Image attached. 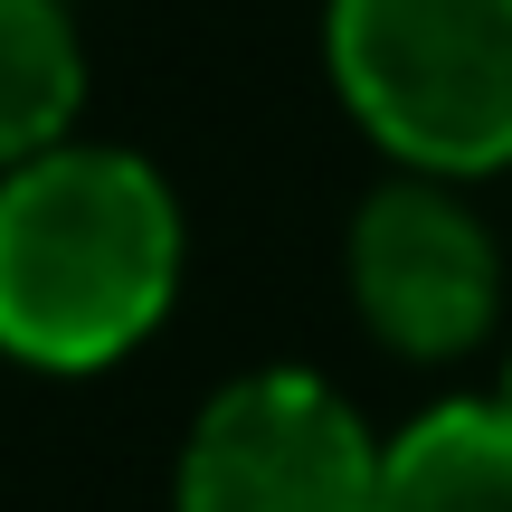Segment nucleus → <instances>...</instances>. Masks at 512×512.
Returning <instances> with one entry per match:
<instances>
[{
    "label": "nucleus",
    "instance_id": "nucleus-1",
    "mask_svg": "<svg viewBox=\"0 0 512 512\" xmlns=\"http://www.w3.org/2000/svg\"><path fill=\"white\" fill-rule=\"evenodd\" d=\"M181 219L124 152H29L0 181V351L38 370H95L171 304Z\"/></svg>",
    "mask_w": 512,
    "mask_h": 512
},
{
    "label": "nucleus",
    "instance_id": "nucleus-2",
    "mask_svg": "<svg viewBox=\"0 0 512 512\" xmlns=\"http://www.w3.org/2000/svg\"><path fill=\"white\" fill-rule=\"evenodd\" d=\"M332 76L408 162H512V0H332Z\"/></svg>",
    "mask_w": 512,
    "mask_h": 512
},
{
    "label": "nucleus",
    "instance_id": "nucleus-3",
    "mask_svg": "<svg viewBox=\"0 0 512 512\" xmlns=\"http://www.w3.org/2000/svg\"><path fill=\"white\" fill-rule=\"evenodd\" d=\"M380 446L304 370L238 380L200 418L181 465V512H370Z\"/></svg>",
    "mask_w": 512,
    "mask_h": 512
},
{
    "label": "nucleus",
    "instance_id": "nucleus-4",
    "mask_svg": "<svg viewBox=\"0 0 512 512\" xmlns=\"http://www.w3.org/2000/svg\"><path fill=\"white\" fill-rule=\"evenodd\" d=\"M494 238L437 190H380L351 228V294H361L370 332L418 361L484 342L494 323Z\"/></svg>",
    "mask_w": 512,
    "mask_h": 512
},
{
    "label": "nucleus",
    "instance_id": "nucleus-5",
    "mask_svg": "<svg viewBox=\"0 0 512 512\" xmlns=\"http://www.w3.org/2000/svg\"><path fill=\"white\" fill-rule=\"evenodd\" d=\"M370 512H512V408H427L399 446H380Z\"/></svg>",
    "mask_w": 512,
    "mask_h": 512
},
{
    "label": "nucleus",
    "instance_id": "nucleus-6",
    "mask_svg": "<svg viewBox=\"0 0 512 512\" xmlns=\"http://www.w3.org/2000/svg\"><path fill=\"white\" fill-rule=\"evenodd\" d=\"M76 114V38L57 0H0V162H29Z\"/></svg>",
    "mask_w": 512,
    "mask_h": 512
},
{
    "label": "nucleus",
    "instance_id": "nucleus-7",
    "mask_svg": "<svg viewBox=\"0 0 512 512\" xmlns=\"http://www.w3.org/2000/svg\"><path fill=\"white\" fill-rule=\"evenodd\" d=\"M503 408H512V399H503Z\"/></svg>",
    "mask_w": 512,
    "mask_h": 512
}]
</instances>
